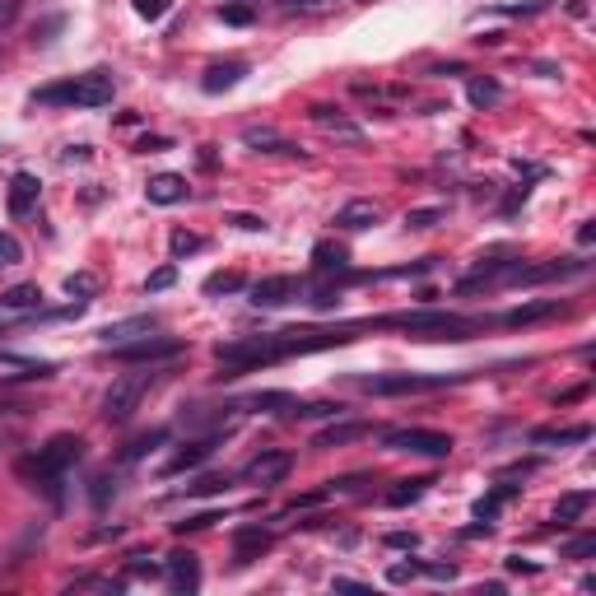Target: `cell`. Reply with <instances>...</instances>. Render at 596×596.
Returning a JSON list of instances; mask_svg holds the SVG:
<instances>
[{
    "label": "cell",
    "mask_w": 596,
    "mask_h": 596,
    "mask_svg": "<svg viewBox=\"0 0 596 596\" xmlns=\"http://www.w3.org/2000/svg\"><path fill=\"white\" fill-rule=\"evenodd\" d=\"M19 10H24V0H0V33L19 19Z\"/></svg>",
    "instance_id": "cell-40"
},
{
    "label": "cell",
    "mask_w": 596,
    "mask_h": 596,
    "mask_svg": "<svg viewBox=\"0 0 596 596\" xmlns=\"http://www.w3.org/2000/svg\"><path fill=\"white\" fill-rule=\"evenodd\" d=\"M587 555H596V536H573L564 545V559H587Z\"/></svg>",
    "instance_id": "cell-35"
},
{
    "label": "cell",
    "mask_w": 596,
    "mask_h": 596,
    "mask_svg": "<svg viewBox=\"0 0 596 596\" xmlns=\"http://www.w3.org/2000/svg\"><path fill=\"white\" fill-rule=\"evenodd\" d=\"M80 457H84V438L56 434L47 447H38L33 457L19 461V475H28V480H33V485H42V489H56V485H61V475H66Z\"/></svg>",
    "instance_id": "cell-3"
},
{
    "label": "cell",
    "mask_w": 596,
    "mask_h": 596,
    "mask_svg": "<svg viewBox=\"0 0 596 596\" xmlns=\"http://www.w3.org/2000/svg\"><path fill=\"white\" fill-rule=\"evenodd\" d=\"M559 312H569L559 298H541V303H517V308H508L499 322L503 326H531V322H550V317H559Z\"/></svg>",
    "instance_id": "cell-16"
},
{
    "label": "cell",
    "mask_w": 596,
    "mask_h": 596,
    "mask_svg": "<svg viewBox=\"0 0 596 596\" xmlns=\"http://www.w3.org/2000/svg\"><path fill=\"white\" fill-rule=\"evenodd\" d=\"M434 485V480H429V475H420V480H401V485L392 489V494H387V503H392V508H406V503H415L424 494V489Z\"/></svg>",
    "instance_id": "cell-29"
},
{
    "label": "cell",
    "mask_w": 596,
    "mask_h": 596,
    "mask_svg": "<svg viewBox=\"0 0 596 596\" xmlns=\"http://www.w3.org/2000/svg\"><path fill=\"white\" fill-rule=\"evenodd\" d=\"M415 573H420V564H396V569L387 573V578H392V583H410Z\"/></svg>",
    "instance_id": "cell-44"
},
{
    "label": "cell",
    "mask_w": 596,
    "mask_h": 596,
    "mask_svg": "<svg viewBox=\"0 0 596 596\" xmlns=\"http://www.w3.org/2000/svg\"><path fill=\"white\" fill-rule=\"evenodd\" d=\"M117 84H112L108 70H89V75H75V80L47 84L33 94V108H108Z\"/></svg>",
    "instance_id": "cell-2"
},
{
    "label": "cell",
    "mask_w": 596,
    "mask_h": 596,
    "mask_svg": "<svg viewBox=\"0 0 596 596\" xmlns=\"http://www.w3.org/2000/svg\"><path fill=\"white\" fill-rule=\"evenodd\" d=\"M298 294H303V285H298L294 275H266V280L252 285V303H257V308H285Z\"/></svg>",
    "instance_id": "cell-10"
},
{
    "label": "cell",
    "mask_w": 596,
    "mask_h": 596,
    "mask_svg": "<svg viewBox=\"0 0 596 596\" xmlns=\"http://www.w3.org/2000/svg\"><path fill=\"white\" fill-rule=\"evenodd\" d=\"M289 466H294L289 452H261V457H252L243 466V480H252V485H280L289 475Z\"/></svg>",
    "instance_id": "cell-11"
},
{
    "label": "cell",
    "mask_w": 596,
    "mask_h": 596,
    "mask_svg": "<svg viewBox=\"0 0 596 596\" xmlns=\"http://www.w3.org/2000/svg\"><path fill=\"white\" fill-rule=\"evenodd\" d=\"M294 10H317V5H340V0H285Z\"/></svg>",
    "instance_id": "cell-47"
},
{
    "label": "cell",
    "mask_w": 596,
    "mask_h": 596,
    "mask_svg": "<svg viewBox=\"0 0 596 596\" xmlns=\"http://www.w3.org/2000/svg\"><path fill=\"white\" fill-rule=\"evenodd\" d=\"M163 583L173 596H191L201 587V559L191 555V550H177V555L163 559Z\"/></svg>",
    "instance_id": "cell-8"
},
{
    "label": "cell",
    "mask_w": 596,
    "mask_h": 596,
    "mask_svg": "<svg viewBox=\"0 0 596 596\" xmlns=\"http://www.w3.org/2000/svg\"><path fill=\"white\" fill-rule=\"evenodd\" d=\"M229 489V475L219 480V475H205V480H196V485H187V494H224Z\"/></svg>",
    "instance_id": "cell-36"
},
{
    "label": "cell",
    "mask_w": 596,
    "mask_h": 596,
    "mask_svg": "<svg viewBox=\"0 0 596 596\" xmlns=\"http://www.w3.org/2000/svg\"><path fill=\"white\" fill-rule=\"evenodd\" d=\"M508 569H513V573H536V564H522V559L513 555V559H508Z\"/></svg>",
    "instance_id": "cell-49"
},
{
    "label": "cell",
    "mask_w": 596,
    "mask_h": 596,
    "mask_svg": "<svg viewBox=\"0 0 596 596\" xmlns=\"http://www.w3.org/2000/svg\"><path fill=\"white\" fill-rule=\"evenodd\" d=\"M145 196H149L154 205H177V201H187V177H177V173L149 177V182H145Z\"/></svg>",
    "instance_id": "cell-17"
},
{
    "label": "cell",
    "mask_w": 596,
    "mask_h": 596,
    "mask_svg": "<svg viewBox=\"0 0 596 596\" xmlns=\"http://www.w3.org/2000/svg\"><path fill=\"white\" fill-rule=\"evenodd\" d=\"M312 261H317V271L322 275H331V271H345V266H350V252L336 247V243H317L312 247Z\"/></svg>",
    "instance_id": "cell-27"
},
{
    "label": "cell",
    "mask_w": 596,
    "mask_h": 596,
    "mask_svg": "<svg viewBox=\"0 0 596 596\" xmlns=\"http://www.w3.org/2000/svg\"><path fill=\"white\" fill-rule=\"evenodd\" d=\"M229 224H238L247 233H266V219H257V215H229Z\"/></svg>",
    "instance_id": "cell-42"
},
{
    "label": "cell",
    "mask_w": 596,
    "mask_h": 596,
    "mask_svg": "<svg viewBox=\"0 0 596 596\" xmlns=\"http://www.w3.org/2000/svg\"><path fill=\"white\" fill-rule=\"evenodd\" d=\"M587 508H592V494H587V489H578V494H564V499L555 503V522H559V527H573V522H578Z\"/></svg>",
    "instance_id": "cell-24"
},
{
    "label": "cell",
    "mask_w": 596,
    "mask_h": 596,
    "mask_svg": "<svg viewBox=\"0 0 596 596\" xmlns=\"http://www.w3.org/2000/svg\"><path fill=\"white\" fill-rule=\"evenodd\" d=\"M271 545H275V536L266 527H252V522H247V527L233 531V559H238V564H252V559H261Z\"/></svg>",
    "instance_id": "cell-14"
},
{
    "label": "cell",
    "mask_w": 596,
    "mask_h": 596,
    "mask_svg": "<svg viewBox=\"0 0 596 596\" xmlns=\"http://www.w3.org/2000/svg\"><path fill=\"white\" fill-rule=\"evenodd\" d=\"M66 294H75V298H94V294H98V275H89V271L70 275V280H66Z\"/></svg>",
    "instance_id": "cell-34"
},
{
    "label": "cell",
    "mask_w": 596,
    "mask_h": 596,
    "mask_svg": "<svg viewBox=\"0 0 596 596\" xmlns=\"http://www.w3.org/2000/svg\"><path fill=\"white\" fill-rule=\"evenodd\" d=\"M215 443H219V438H201V443H187V447H182V452H177L173 461H168V466H163V471H168V475H177V471H191V466H201V461H210V452H215Z\"/></svg>",
    "instance_id": "cell-21"
},
{
    "label": "cell",
    "mask_w": 596,
    "mask_h": 596,
    "mask_svg": "<svg viewBox=\"0 0 596 596\" xmlns=\"http://www.w3.org/2000/svg\"><path fill=\"white\" fill-rule=\"evenodd\" d=\"M508 499H517V485H499L494 494H485V499L475 503V522H485V527H489V522L499 517V508H503Z\"/></svg>",
    "instance_id": "cell-26"
},
{
    "label": "cell",
    "mask_w": 596,
    "mask_h": 596,
    "mask_svg": "<svg viewBox=\"0 0 596 596\" xmlns=\"http://www.w3.org/2000/svg\"><path fill=\"white\" fill-rule=\"evenodd\" d=\"M154 382H159V373H154V368H145V373H122V378H117L108 392H103V420H108V424H126L140 410V401L149 396V387H154Z\"/></svg>",
    "instance_id": "cell-5"
},
{
    "label": "cell",
    "mask_w": 596,
    "mask_h": 596,
    "mask_svg": "<svg viewBox=\"0 0 596 596\" xmlns=\"http://www.w3.org/2000/svg\"><path fill=\"white\" fill-rule=\"evenodd\" d=\"M331 592H368V583H354V578H336Z\"/></svg>",
    "instance_id": "cell-46"
},
{
    "label": "cell",
    "mask_w": 596,
    "mask_h": 596,
    "mask_svg": "<svg viewBox=\"0 0 596 596\" xmlns=\"http://www.w3.org/2000/svg\"><path fill=\"white\" fill-rule=\"evenodd\" d=\"M131 573H136V578H154V564H145V555H131Z\"/></svg>",
    "instance_id": "cell-45"
},
{
    "label": "cell",
    "mask_w": 596,
    "mask_h": 596,
    "mask_svg": "<svg viewBox=\"0 0 596 596\" xmlns=\"http://www.w3.org/2000/svg\"><path fill=\"white\" fill-rule=\"evenodd\" d=\"M159 331V317H126V322H108L103 331H98V340L108 345V350H117V345H131V340H145Z\"/></svg>",
    "instance_id": "cell-12"
},
{
    "label": "cell",
    "mask_w": 596,
    "mask_h": 596,
    "mask_svg": "<svg viewBox=\"0 0 596 596\" xmlns=\"http://www.w3.org/2000/svg\"><path fill=\"white\" fill-rule=\"evenodd\" d=\"M312 122L322 126V131H331V136H340V140H359V126L345 122V117H340V108H326V103H317V108H312Z\"/></svg>",
    "instance_id": "cell-22"
},
{
    "label": "cell",
    "mask_w": 596,
    "mask_h": 596,
    "mask_svg": "<svg viewBox=\"0 0 596 596\" xmlns=\"http://www.w3.org/2000/svg\"><path fill=\"white\" fill-rule=\"evenodd\" d=\"M210 522H219V513H196V517H187V522H173L177 531H201V527H210Z\"/></svg>",
    "instance_id": "cell-41"
},
{
    "label": "cell",
    "mask_w": 596,
    "mask_h": 596,
    "mask_svg": "<svg viewBox=\"0 0 596 596\" xmlns=\"http://www.w3.org/2000/svg\"><path fill=\"white\" fill-rule=\"evenodd\" d=\"M434 219H438V210H415V215H406V224L410 229H434Z\"/></svg>",
    "instance_id": "cell-43"
},
{
    "label": "cell",
    "mask_w": 596,
    "mask_h": 596,
    "mask_svg": "<svg viewBox=\"0 0 596 596\" xmlns=\"http://www.w3.org/2000/svg\"><path fill=\"white\" fill-rule=\"evenodd\" d=\"M373 434V424H331V429H322L317 434V447H345L354 443V438H368Z\"/></svg>",
    "instance_id": "cell-23"
},
{
    "label": "cell",
    "mask_w": 596,
    "mask_h": 596,
    "mask_svg": "<svg viewBox=\"0 0 596 596\" xmlns=\"http://www.w3.org/2000/svg\"><path fill=\"white\" fill-rule=\"evenodd\" d=\"M373 326H396L415 340H471L480 331V317H461V312L447 308H415V312H396V317H382Z\"/></svg>",
    "instance_id": "cell-1"
},
{
    "label": "cell",
    "mask_w": 596,
    "mask_h": 596,
    "mask_svg": "<svg viewBox=\"0 0 596 596\" xmlns=\"http://www.w3.org/2000/svg\"><path fill=\"white\" fill-rule=\"evenodd\" d=\"M0 312H42V289L38 285H10L0 294Z\"/></svg>",
    "instance_id": "cell-20"
},
{
    "label": "cell",
    "mask_w": 596,
    "mask_h": 596,
    "mask_svg": "<svg viewBox=\"0 0 596 596\" xmlns=\"http://www.w3.org/2000/svg\"><path fill=\"white\" fill-rule=\"evenodd\" d=\"M173 280H177V271H173V266H163V271H154V275L145 280V289H149V294H159V289H168Z\"/></svg>",
    "instance_id": "cell-39"
},
{
    "label": "cell",
    "mask_w": 596,
    "mask_h": 596,
    "mask_svg": "<svg viewBox=\"0 0 596 596\" xmlns=\"http://www.w3.org/2000/svg\"><path fill=\"white\" fill-rule=\"evenodd\" d=\"M38 196H42V182H38V177H33V173H14V177H10V196H5V210H10V219L33 215Z\"/></svg>",
    "instance_id": "cell-13"
},
{
    "label": "cell",
    "mask_w": 596,
    "mask_h": 596,
    "mask_svg": "<svg viewBox=\"0 0 596 596\" xmlns=\"http://www.w3.org/2000/svg\"><path fill=\"white\" fill-rule=\"evenodd\" d=\"M447 373H378V378H359V387H364L368 396H420V392H438V387H447Z\"/></svg>",
    "instance_id": "cell-6"
},
{
    "label": "cell",
    "mask_w": 596,
    "mask_h": 596,
    "mask_svg": "<svg viewBox=\"0 0 596 596\" xmlns=\"http://www.w3.org/2000/svg\"><path fill=\"white\" fill-rule=\"evenodd\" d=\"M24 261V243L14 233H0V271H14Z\"/></svg>",
    "instance_id": "cell-31"
},
{
    "label": "cell",
    "mask_w": 596,
    "mask_h": 596,
    "mask_svg": "<svg viewBox=\"0 0 596 596\" xmlns=\"http://www.w3.org/2000/svg\"><path fill=\"white\" fill-rule=\"evenodd\" d=\"M136 14L149 19V24H159L163 14H168V0H136Z\"/></svg>",
    "instance_id": "cell-37"
},
{
    "label": "cell",
    "mask_w": 596,
    "mask_h": 596,
    "mask_svg": "<svg viewBox=\"0 0 596 596\" xmlns=\"http://www.w3.org/2000/svg\"><path fill=\"white\" fill-rule=\"evenodd\" d=\"M0 336H5V322H0Z\"/></svg>",
    "instance_id": "cell-50"
},
{
    "label": "cell",
    "mask_w": 596,
    "mask_h": 596,
    "mask_svg": "<svg viewBox=\"0 0 596 596\" xmlns=\"http://www.w3.org/2000/svg\"><path fill=\"white\" fill-rule=\"evenodd\" d=\"M387 545H401V550L410 545V550H415V536H406V531H396V536H387Z\"/></svg>",
    "instance_id": "cell-48"
},
{
    "label": "cell",
    "mask_w": 596,
    "mask_h": 596,
    "mask_svg": "<svg viewBox=\"0 0 596 596\" xmlns=\"http://www.w3.org/2000/svg\"><path fill=\"white\" fill-rule=\"evenodd\" d=\"M378 219H382L378 201H350V205H340L336 210V229L340 233H364V229H373Z\"/></svg>",
    "instance_id": "cell-15"
},
{
    "label": "cell",
    "mask_w": 596,
    "mask_h": 596,
    "mask_svg": "<svg viewBox=\"0 0 596 596\" xmlns=\"http://www.w3.org/2000/svg\"><path fill=\"white\" fill-rule=\"evenodd\" d=\"M466 98H471L475 108H494L503 98V89H499V80H489V75H471V80H466Z\"/></svg>",
    "instance_id": "cell-25"
},
{
    "label": "cell",
    "mask_w": 596,
    "mask_h": 596,
    "mask_svg": "<svg viewBox=\"0 0 596 596\" xmlns=\"http://www.w3.org/2000/svg\"><path fill=\"white\" fill-rule=\"evenodd\" d=\"M126 364H163V359H177L182 354V340H168V336H145V340H131V345H117Z\"/></svg>",
    "instance_id": "cell-9"
},
{
    "label": "cell",
    "mask_w": 596,
    "mask_h": 596,
    "mask_svg": "<svg viewBox=\"0 0 596 596\" xmlns=\"http://www.w3.org/2000/svg\"><path fill=\"white\" fill-rule=\"evenodd\" d=\"M233 289H243V275H233V271H219L205 280V294H233Z\"/></svg>",
    "instance_id": "cell-33"
},
{
    "label": "cell",
    "mask_w": 596,
    "mask_h": 596,
    "mask_svg": "<svg viewBox=\"0 0 596 596\" xmlns=\"http://www.w3.org/2000/svg\"><path fill=\"white\" fill-rule=\"evenodd\" d=\"M587 438H592V429H587V424H573V429H536L531 443L550 447V443H587Z\"/></svg>",
    "instance_id": "cell-28"
},
{
    "label": "cell",
    "mask_w": 596,
    "mask_h": 596,
    "mask_svg": "<svg viewBox=\"0 0 596 596\" xmlns=\"http://www.w3.org/2000/svg\"><path fill=\"white\" fill-rule=\"evenodd\" d=\"M243 75H247L243 61H224V66H210V70H205L201 89H205V94H224V89H238V84H243Z\"/></svg>",
    "instance_id": "cell-18"
},
{
    "label": "cell",
    "mask_w": 596,
    "mask_h": 596,
    "mask_svg": "<svg viewBox=\"0 0 596 596\" xmlns=\"http://www.w3.org/2000/svg\"><path fill=\"white\" fill-rule=\"evenodd\" d=\"M382 443L392 452H415V457H452V434H438V429H387Z\"/></svg>",
    "instance_id": "cell-7"
},
{
    "label": "cell",
    "mask_w": 596,
    "mask_h": 596,
    "mask_svg": "<svg viewBox=\"0 0 596 596\" xmlns=\"http://www.w3.org/2000/svg\"><path fill=\"white\" fill-rule=\"evenodd\" d=\"M219 19L233 28H247L257 19V5H252V0H229V5H219Z\"/></svg>",
    "instance_id": "cell-30"
},
{
    "label": "cell",
    "mask_w": 596,
    "mask_h": 596,
    "mask_svg": "<svg viewBox=\"0 0 596 596\" xmlns=\"http://www.w3.org/2000/svg\"><path fill=\"white\" fill-rule=\"evenodd\" d=\"M219 359V378H243V373H252V368L261 364H275L280 359V345H275V336H243V340H229V345H219L215 350Z\"/></svg>",
    "instance_id": "cell-4"
},
{
    "label": "cell",
    "mask_w": 596,
    "mask_h": 596,
    "mask_svg": "<svg viewBox=\"0 0 596 596\" xmlns=\"http://www.w3.org/2000/svg\"><path fill=\"white\" fill-rule=\"evenodd\" d=\"M243 145L257 149V154H298V149L289 145L285 136H275L271 126H247V131H243Z\"/></svg>",
    "instance_id": "cell-19"
},
{
    "label": "cell",
    "mask_w": 596,
    "mask_h": 596,
    "mask_svg": "<svg viewBox=\"0 0 596 596\" xmlns=\"http://www.w3.org/2000/svg\"><path fill=\"white\" fill-rule=\"evenodd\" d=\"M163 438H168V434H163V429H154V434H149V438H136V443L126 447V457H131V461H136V457H145L149 447H154V443H163Z\"/></svg>",
    "instance_id": "cell-38"
},
{
    "label": "cell",
    "mask_w": 596,
    "mask_h": 596,
    "mask_svg": "<svg viewBox=\"0 0 596 596\" xmlns=\"http://www.w3.org/2000/svg\"><path fill=\"white\" fill-rule=\"evenodd\" d=\"M168 247H173V257H187V252H201V247H205V238H201V233L177 229L173 238H168Z\"/></svg>",
    "instance_id": "cell-32"
}]
</instances>
